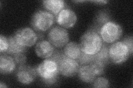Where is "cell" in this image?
Returning a JSON list of instances; mask_svg holds the SVG:
<instances>
[{
	"instance_id": "cell-1",
	"label": "cell",
	"mask_w": 133,
	"mask_h": 88,
	"mask_svg": "<svg viewBox=\"0 0 133 88\" xmlns=\"http://www.w3.org/2000/svg\"><path fill=\"white\" fill-rule=\"evenodd\" d=\"M103 42L101 36L93 30L85 32L81 39L79 46L82 52L94 55L102 47Z\"/></svg>"
},
{
	"instance_id": "cell-2",
	"label": "cell",
	"mask_w": 133,
	"mask_h": 88,
	"mask_svg": "<svg viewBox=\"0 0 133 88\" xmlns=\"http://www.w3.org/2000/svg\"><path fill=\"white\" fill-rule=\"evenodd\" d=\"M36 72L43 82L48 85L55 83L59 73L57 64L50 58L45 60L37 66Z\"/></svg>"
},
{
	"instance_id": "cell-3",
	"label": "cell",
	"mask_w": 133,
	"mask_h": 88,
	"mask_svg": "<svg viewBox=\"0 0 133 88\" xmlns=\"http://www.w3.org/2000/svg\"><path fill=\"white\" fill-rule=\"evenodd\" d=\"M123 34V29L119 24L109 21L101 27L99 35L106 43L111 44L118 40Z\"/></svg>"
},
{
	"instance_id": "cell-4",
	"label": "cell",
	"mask_w": 133,
	"mask_h": 88,
	"mask_svg": "<svg viewBox=\"0 0 133 88\" xmlns=\"http://www.w3.org/2000/svg\"><path fill=\"white\" fill-rule=\"evenodd\" d=\"M54 19L53 15L49 12L40 10L33 14L31 24L36 30L45 31L52 26Z\"/></svg>"
},
{
	"instance_id": "cell-5",
	"label": "cell",
	"mask_w": 133,
	"mask_h": 88,
	"mask_svg": "<svg viewBox=\"0 0 133 88\" xmlns=\"http://www.w3.org/2000/svg\"><path fill=\"white\" fill-rule=\"evenodd\" d=\"M130 55L129 50L123 41L112 44L109 48L110 60L115 64H122L125 62Z\"/></svg>"
},
{
	"instance_id": "cell-6",
	"label": "cell",
	"mask_w": 133,
	"mask_h": 88,
	"mask_svg": "<svg viewBox=\"0 0 133 88\" xmlns=\"http://www.w3.org/2000/svg\"><path fill=\"white\" fill-rule=\"evenodd\" d=\"M48 39L53 46L62 48L68 43L69 36L66 29L59 26H56L49 31Z\"/></svg>"
},
{
	"instance_id": "cell-7",
	"label": "cell",
	"mask_w": 133,
	"mask_h": 88,
	"mask_svg": "<svg viewBox=\"0 0 133 88\" xmlns=\"http://www.w3.org/2000/svg\"><path fill=\"white\" fill-rule=\"evenodd\" d=\"M16 41L24 47H31L38 39L36 33L30 28H23L19 29L15 34Z\"/></svg>"
},
{
	"instance_id": "cell-8",
	"label": "cell",
	"mask_w": 133,
	"mask_h": 88,
	"mask_svg": "<svg viewBox=\"0 0 133 88\" xmlns=\"http://www.w3.org/2000/svg\"><path fill=\"white\" fill-rule=\"evenodd\" d=\"M59 73L64 77H73L78 73L79 65L75 60L71 59L65 56L57 63Z\"/></svg>"
},
{
	"instance_id": "cell-9",
	"label": "cell",
	"mask_w": 133,
	"mask_h": 88,
	"mask_svg": "<svg viewBox=\"0 0 133 88\" xmlns=\"http://www.w3.org/2000/svg\"><path fill=\"white\" fill-rule=\"evenodd\" d=\"M37 73L36 69L30 66L21 65L16 71V78L18 81L25 85L30 84L35 81Z\"/></svg>"
},
{
	"instance_id": "cell-10",
	"label": "cell",
	"mask_w": 133,
	"mask_h": 88,
	"mask_svg": "<svg viewBox=\"0 0 133 88\" xmlns=\"http://www.w3.org/2000/svg\"><path fill=\"white\" fill-rule=\"evenodd\" d=\"M77 20L76 13L69 9H63L56 16L57 23L65 28H72L76 24Z\"/></svg>"
},
{
	"instance_id": "cell-11",
	"label": "cell",
	"mask_w": 133,
	"mask_h": 88,
	"mask_svg": "<svg viewBox=\"0 0 133 88\" xmlns=\"http://www.w3.org/2000/svg\"><path fill=\"white\" fill-rule=\"evenodd\" d=\"M35 52L42 58H49L54 53V47L49 41L42 40L36 44Z\"/></svg>"
},
{
	"instance_id": "cell-12",
	"label": "cell",
	"mask_w": 133,
	"mask_h": 88,
	"mask_svg": "<svg viewBox=\"0 0 133 88\" xmlns=\"http://www.w3.org/2000/svg\"><path fill=\"white\" fill-rule=\"evenodd\" d=\"M16 68V62L11 56L1 54L0 56V72L3 74L12 73Z\"/></svg>"
},
{
	"instance_id": "cell-13",
	"label": "cell",
	"mask_w": 133,
	"mask_h": 88,
	"mask_svg": "<svg viewBox=\"0 0 133 88\" xmlns=\"http://www.w3.org/2000/svg\"><path fill=\"white\" fill-rule=\"evenodd\" d=\"M78 77L81 80L87 83H93L97 75L90 65H83L79 67L78 72Z\"/></svg>"
},
{
	"instance_id": "cell-14",
	"label": "cell",
	"mask_w": 133,
	"mask_h": 88,
	"mask_svg": "<svg viewBox=\"0 0 133 88\" xmlns=\"http://www.w3.org/2000/svg\"><path fill=\"white\" fill-rule=\"evenodd\" d=\"M43 5L49 13L57 16L63 10L65 3L62 0H47L43 1Z\"/></svg>"
},
{
	"instance_id": "cell-15",
	"label": "cell",
	"mask_w": 133,
	"mask_h": 88,
	"mask_svg": "<svg viewBox=\"0 0 133 88\" xmlns=\"http://www.w3.org/2000/svg\"><path fill=\"white\" fill-rule=\"evenodd\" d=\"M65 55L71 59L77 60L82 53L79 44L74 42H70L65 46L64 49Z\"/></svg>"
},
{
	"instance_id": "cell-16",
	"label": "cell",
	"mask_w": 133,
	"mask_h": 88,
	"mask_svg": "<svg viewBox=\"0 0 133 88\" xmlns=\"http://www.w3.org/2000/svg\"><path fill=\"white\" fill-rule=\"evenodd\" d=\"M8 49L7 53L10 54L15 55L19 53H23L26 50V47L21 45L16 41L14 36H10L8 38Z\"/></svg>"
},
{
	"instance_id": "cell-17",
	"label": "cell",
	"mask_w": 133,
	"mask_h": 88,
	"mask_svg": "<svg viewBox=\"0 0 133 88\" xmlns=\"http://www.w3.org/2000/svg\"><path fill=\"white\" fill-rule=\"evenodd\" d=\"M94 60L102 63L105 66L108 63V62L110 60L109 49L104 44H103L101 50L97 54H94Z\"/></svg>"
},
{
	"instance_id": "cell-18",
	"label": "cell",
	"mask_w": 133,
	"mask_h": 88,
	"mask_svg": "<svg viewBox=\"0 0 133 88\" xmlns=\"http://www.w3.org/2000/svg\"><path fill=\"white\" fill-rule=\"evenodd\" d=\"M89 65H90L91 67L92 68L97 76H100V75H102L104 72L105 65H103L101 62L94 60Z\"/></svg>"
},
{
	"instance_id": "cell-19",
	"label": "cell",
	"mask_w": 133,
	"mask_h": 88,
	"mask_svg": "<svg viewBox=\"0 0 133 88\" xmlns=\"http://www.w3.org/2000/svg\"><path fill=\"white\" fill-rule=\"evenodd\" d=\"M94 60V55H90L82 52L80 57L77 60L78 62L82 65H88Z\"/></svg>"
},
{
	"instance_id": "cell-20",
	"label": "cell",
	"mask_w": 133,
	"mask_h": 88,
	"mask_svg": "<svg viewBox=\"0 0 133 88\" xmlns=\"http://www.w3.org/2000/svg\"><path fill=\"white\" fill-rule=\"evenodd\" d=\"M93 85L94 87H109V82L107 79L103 78V77H99L93 82Z\"/></svg>"
},
{
	"instance_id": "cell-21",
	"label": "cell",
	"mask_w": 133,
	"mask_h": 88,
	"mask_svg": "<svg viewBox=\"0 0 133 88\" xmlns=\"http://www.w3.org/2000/svg\"><path fill=\"white\" fill-rule=\"evenodd\" d=\"M109 21V17L105 12H102L98 14L97 17V22L99 24L102 25V26Z\"/></svg>"
},
{
	"instance_id": "cell-22",
	"label": "cell",
	"mask_w": 133,
	"mask_h": 88,
	"mask_svg": "<svg viewBox=\"0 0 133 88\" xmlns=\"http://www.w3.org/2000/svg\"><path fill=\"white\" fill-rule=\"evenodd\" d=\"M8 49V39L1 35L0 36V52L1 53L6 52Z\"/></svg>"
},
{
	"instance_id": "cell-23",
	"label": "cell",
	"mask_w": 133,
	"mask_h": 88,
	"mask_svg": "<svg viewBox=\"0 0 133 88\" xmlns=\"http://www.w3.org/2000/svg\"><path fill=\"white\" fill-rule=\"evenodd\" d=\"M14 59L16 64L21 66L25 64L27 61V57L23 53H19L14 55Z\"/></svg>"
},
{
	"instance_id": "cell-24",
	"label": "cell",
	"mask_w": 133,
	"mask_h": 88,
	"mask_svg": "<svg viewBox=\"0 0 133 88\" xmlns=\"http://www.w3.org/2000/svg\"><path fill=\"white\" fill-rule=\"evenodd\" d=\"M123 43L126 45L127 46L129 51L130 54H132V51H133V43H132V37L130 36V37H128L127 38L125 39L123 41Z\"/></svg>"
},
{
	"instance_id": "cell-25",
	"label": "cell",
	"mask_w": 133,
	"mask_h": 88,
	"mask_svg": "<svg viewBox=\"0 0 133 88\" xmlns=\"http://www.w3.org/2000/svg\"><path fill=\"white\" fill-rule=\"evenodd\" d=\"M91 2L100 4V5H103V4L107 3L108 1H91Z\"/></svg>"
},
{
	"instance_id": "cell-26",
	"label": "cell",
	"mask_w": 133,
	"mask_h": 88,
	"mask_svg": "<svg viewBox=\"0 0 133 88\" xmlns=\"http://www.w3.org/2000/svg\"><path fill=\"white\" fill-rule=\"evenodd\" d=\"M0 87L3 88V87H7V86L5 84L3 83L2 82L0 83Z\"/></svg>"
}]
</instances>
